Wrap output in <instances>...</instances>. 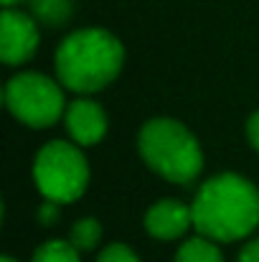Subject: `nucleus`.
Listing matches in <instances>:
<instances>
[{
    "label": "nucleus",
    "mask_w": 259,
    "mask_h": 262,
    "mask_svg": "<svg viewBox=\"0 0 259 262\" xmlns=\"http://www.w3.org/2000/svg\"><path fill=\"white\" fill-rule=\"evenodd\" d=\"M99 237H102L99 222H97V219H82V222H77V224L72 227L69 242H72L77 250H91V247H97Z\"/></svg>",
    "instance_id": "12"
},
{
    "label": "nucleus",
    "mask_w": 259,
    "mask_h": 262,
    "mask_svg": "<svg viewBox=\"0 0 259 262\" xmlns=\"http://www.w3.org/2000/svg\"><path fill=\"white\" fill-rule=\"evenodd\" d=\"M191 224H193L191 206H185L180 201H173V199L158 201L145 214V229L155 239H178V237L185 234V229Z\"/></svg>",
    "instance_id": "8"
},
{
    "label": "nucleus",
    "mask_w": 259,
    "mask_h": 262,
    "mask_svg": "<svg viewBox=\"0 0 259 262\" xmlns=\"http://www.w3.org/2000/svg\"><path fill=\"white\" fill-rule=\"evenodd\" d=\"M175 262H224V260H221V252L214 245V239L201 234V237H193V239L180 245V250L175 255Z\"/></svg>",
    "instance_id": "9"
},
{
    "label": "nucleus",
    "mask_w": 259,
    "mask_h": 262,
    "mask_svg": "<svg viewBox=\"0 0 259 262\" xmlns=\"http://www.w3.org/2000/svg\"><path fill=\"white\" fill-rule=\"evenodd\" d=\"M31 262H79V250L72 242H46L33 252Z\"/></svg>",
    "instance_id": "11"
},
{
    "label": "nucleus",
    "mask_w": 259,
    "mask_h": 262,
    "mask_svg": "<svg viewBox=\"0 0 259 262\" xmlns=\"http://www.w3.org/2000/svg\"><path fill=\"white\" fill-rule=\"evenodd\" d=\"M31 13L46 26H61L72 15V0H28Z\"/></svg>",
    "instance_id": "10"
},
{
    "label": "nucleus",
    "mask_w": 259,
    "mask_h": 262,
    "mask_svg": "<svg viewBox=\"0 0 259 262\" xmlns=\"http://www.w3.org/2000/svg\"><path fill=\"white\" fill-rule=\"evenodd\" d=\"M143 161L163 178L173 183H191L201 173L203 153L198 140L175 120L155 117L150 120L137 138Z\"/></svg>",
    "instance_id": "3"
},
{
    "label": "nucleus",
    "mask_w": 259,
    "mask_h": 262,
    "mask_svg": "<svg viewBox=\"0 0 259 262\" xmlns=\"http://www.w3.org/2000/svg\"><path fill=\"white\" fill-rule=\"evenodd\" d=\"M64 117H66V130H69V135H72L74 143H79V145H94V143H99V140L104 138V133H107V115H104V110H102L97 102H91V99H74V102L66 107Z\"/></svg>",
    "instance_id": "7"
},
{
    "label": "nucleus",
    "mask_w": 259,
    "mask_h": 262,
    "mask_svg": "<svg viewBox=\"0 0 259 262\" xmlns=\"http://www.w3.org/2000/svg\"><path fill=\"white\" fill-rule=\"evenodd\" d=\"M247 135H249L252 145L259 150V112H254V115L249 117V122H247Z\"/></svg>",
    "instance_id": "16"
},
{
    "label": "nucleus",
    "mask_w": 259,
    "mask_h": 262,
    "mask_svg": "<svg viewBox=\"0 0 259 262\" xmlns=\"http://www.w3.org/2000/svg\"><path fill=\"white\" fill-rule=\"evenodd\" d=\"M38 46L36 20L20 10L5 8L0 18V59L5 64H23Z\"/></svg>",
    "instance_id": "6"
},
{
    "label": "nucleus",
    "mask_w": 259,
    "mask_h": 262,
    "mask_svg": "<svg viewBox=\"0 0 259 262\" xmlns=\"http://www.w3.org/2000/svg\"><path fill=\"white\" fill-rule=\"evenodd\" d=\"M239 262H259V239H252V242L242 250Z\"/></svg>",
    "instance_id": "14"
},
{
    "label": "nucleus",
    "mask_w": 259,
    "mask_h": 262,
    "mask_svg": "<svg viewBox=\"0 0 259 262\" xmlns=\"http://www.w3.org/2000/svg\"><path fill=\"white\" fill-rule=\"evenodd\" d=\"M122 43L102 28H84L61 41L56 49V74L74 92H97L107 87L122 69Z\"/></svg>",
    "instance_id": "2"
},
{
    "label": "nucleus",
    "mask_w": 259,
    "mask_h": 262,
    "mask_svg": "<svg viewBox=\"0 0 259 262\" xmlns=\"http://www.w3.org/2000/svg\"><path fill=\"white\" fill-rule=\"evenodd\" d=\"M5 104L15 120L31 127H49L64 112V94L54 79L26 72L5 84Z\"/></svg>",
    "instance_id": "5"
},
{
    "label": "nucleus",
    "mask_w": 259,
    "mask_h": 262,
    "mask_svg": "<svg viewBox=\"0 0 259 262\" xmlns=\"http://www.w3.org/2000/svg\"><path fill=\"white\" fill-rule=\"evenodd\" d=\"M33 181L43 199L72 204L84 193L89 183V166L77 145L54 140L38 150L33 161Z\"/></svg>",
    "instance_id": "4"
},
{
    "label": "nucleus",
    "mask_w": 259,
    "mask_h": 262,
    "mask_svg": "<svg viewBox=\"0 0 259 262\" xmlns=\"http://www.w3.org/2000/svg\"><path fill=\"white\" fill-rule=\"evenodd\" d=\"M0 262H15V260H13V257H8V255H5V257H3V260H0Z\"/></svg>",
    "instance_id": "18"
},
{
    "label": "nucleus",
    "mask_w": 259,
    "mask_h": 262,
    "mask_svg": "<svg viewBox=\"0 0 259 262\" xmlns=\"http://www.w3.org/2000/svg\"><path fill=\"white\" fill-rule=\"evenodd\" d=\"M56 206H59L56 201H49V199H46V204L38 209V219H41L43 224H51L54 216H56Z\"/></svg>",
    "instance_id": "15"
},
{
    "label": "nucleus",
    "mask_w": 259,
    "mask_h": 262,
    "mask_svg": "<svg viewBox=\"0 0 259 262\" xmlns=\"http://www.w3.org/2000/svg\"><path fill=\"white\" fill-rule=\"evenodd\" d=\"M15 3H20V0H3V5H5V8H10V5H15Z\"/></svg>",
    "instance_id": "17"
},
{
    "label": "nucleus",
    "mask_w": 259,
    "mask_h": 262,
    "mask_svg": "<svg viewBox=\"0 0 259 262\" xmlns=\"http://www.w3.org/2000/svg\"><path fill=\"white\" fill-rule=\"evenodd\" d=\"M191 214L198 234L214 242H234L259 224V193L237 173L214 176L198 188Z\"/></svg>",
    "instance_id": "1"
},
{
    "label": "nucleus",
    "mask_w": 259,
    "mask_h": 262,
    "mask_svg": "<svg viewBox=\"0 0 259 262\" xmlns=\"http://www.w3.org/2000/svg\"><path fill=\"white\" fill-rule=\"evenodd\" d=\"M97 262H137V255L127 247V245H109Z\"/></svg>",
    "instance_id": "13"
}]
</instances>
